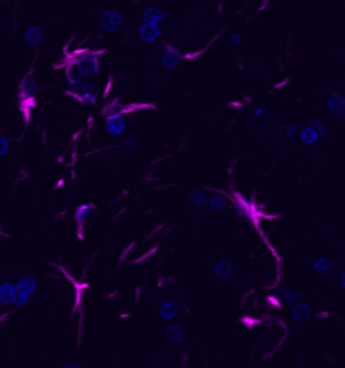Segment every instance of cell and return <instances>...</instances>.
Here are the masks:
<instances>
[{
    "instance_id": "cell-1",
    "label": "cell",
    "mask_w": 345,
    "mask_h": 368,
    "mask_svg": "<svg viewBox=\"0 0 345 368\" xmlns=\"http://www.w3.org/2000/svg\"><path fill=\"white\" fill-rule=\"evenodd\" d=\"M36 93H37V84L36 82L33 81V79L29 78V77H27V78H24V80L21 82V85H20V100L21 102L24 101V100H27L25 106L21 109H25L26 110V113L24 114V117L27 118L29 117V101L30 100H36L34 99H36Z\"/></svg>"
},
{
    "instance_id": "cell-2",
    "label": "cell",
    "mask_w": 345,
    "mask_h": 368,
    "mask_svg": "<svg viewBox=\"0 0 345 368\" xmlns=\"http://www.w3.org/2000/svg\"><path fill=\"white\" fill-rule=\"evenodd\" d=\"M181 59V52L180 50L172 45L165 46L162 52L161 61L165 68L167 69H173L176 67Z\"/></svg>"
},
{
    "instance_id": "cell-3",
    "label": "cell",
    "mask_w": 345,
    "mask_h": 368,
    "mask_svg": "<svg viewBox=\"0 0 345 368\" xmlns=\"http://www.w3.org/2000/svg\"><path fill=\"white\" fill-rule=\"evenodd\" d=\"M100 22L102 27L108 31H116L122 26L123 20L120 14L113 9L103 11L100 15Z\"/></svg>"
},
{
    "instance_id": "cell-4",
    "label": "cell",
    "mask_w": 345,
    "mask_h": 368,
    "mask_svg": "<svg viewBox=\"0 0 345 368\" xmlns=\"http://www.w3.org/2000/svg\"><path fill=\"white\" fill-rule=\"evenodd\" d=\"M161 33V29L158 25L145 23L139 29V36L141 40L145 42H151L156 40Z\"/></svg>"
},
{
    "instance_id": "cell-5",
    "label": "cell",
    "mask_w": 345,
    "mask_h": 368,
    "mask_svg": "<svg viewBox=\"0 0 345 368\" xmlns=\"http://www.w3.org/2000/svg\"><path fill=\"white\" fill-rule=\"evenodd\" d=\"M107 128L110 133L114 135H119L125 129V121L120 115H113L108 119Z\"/></svg>"
},
{
    "instance_id": "cell-6",
    "label": "cell",
    "mask_w": 345,
    "mask_h": 368,
    "mask_svg": "<svg viewBox=\"0 0 345 368\" xmlns=\"http://www.w3.org/2000/svg\"><path fill=\"white\" fill-rule=\"evenodd\" d=\"M143 20L147 24L158 25L163 20V13L159 8L156 7H147L143 13Z\"/></svg>"
},
{
    "instance_id": "cell-7",
    "label": "cell",
    "mask_w": 345,
    "mask_h": 368,
    "mask_svg": "<svg viewBox=\"0 0 345 368\" xmlns=\"http://www.w3.org/2000/svg\"><path fill=\"white\" fill-rule=\"evenodd\" d=\"M328 106L336 116H342L344 113V100L336 94H332L328 99Z\"/></svg>"
},
{
    "instance_id": "cell-8",
    "label": "cell",
    "mask_w": 345,
    "mask_h": 368,
    "mask_svg": "<svg viewBox=\"0 0 345 368\" xmlns=\"http://www.w3.org/2000/svg\"><path fill=\"white\" fill-rule=\"evenodd\" d=\"M177 304L172 301H165L161 304L160 314L161 317L165 320H170L174 318L177 314Z\"/></svg>"
},
{
    "instance_id": "cell-9",
    "label": "cell",
    "mask_w": 345,
    "mask_h": 368,
    "mask_svg": "<svg viewBox=\"0 0 345 368\" xmlns=\"http://www.w3.org/2000/svg\"><path fill=\"white\" fill-rule=\"evenodd\" d=\"M183 336L182 328L178 324H172L166 329V338L171 342H180Z\"/></svg>"
},
{
    "instance_id": "cell-10",
    "label": "cell",
    "mask_w": 345,
    "mask_h": 368,
    "mask_svg": "<svg viewBox=\"0 0 345 368\" xmlns=\"http://www.w3.org/2000/svg\"><path fill=\"white\" fill-rule=\"evenodd\" d=\"M216 273L223 279H228L232 273V266L227 260H221L215 269Z\"/></svg>"
},
{
    "instance_id": "cell-11",
    "label": "cell",
    "mask_w": 345,
    "mask_h": 368,
    "mask_svg": "<svg viewBox=\"0 0 345 368\" xmlns=\"http://www.w3.org/2000/svg\"><path fill=\"white\" fill-rule=\"evenodd\" d=\"M27 40L29 42V44H39L41 39L43 38V32L37 28V27H32L28 30L27 32Z\"/></svg>"
},
{
    "instance_id": "cell-12",
    "label": "cell",
    "mask_w": 345,
    "mask_h": 368,
    "mask_svg": "<svg viewBox=\"0 0 345 368\" xmlns=\"http://www.w3.org/2000/svg\"><path fill=\"white\" fill-rule=\"evenodd\" d=\"M319 135L316 133L314 129L311 127L306 128L302 133H301V139L302 141L306 144H313L318 140Z\"/></svg>"
},
{
    "instance_id": "cell-13",
    "label": "cell",
    "mask_w": 345,
    "mask_h": 368,
    "mask_svg": "<svg viewBox=\"0 0 345 368\" xmlns=\"http://www.w3.org/2000/svg\"><path fill=\"white\" fill-rule=\"evenodd\" d=\"M297 310L301 311L300 312H292V317H294L295 320H298V321H304V320H307L309 317L310 312H311V309H310V307L306 304H300L296 307Z\"/></svg>"
},
{
    "instance_id": "cell-14",
    "label": "cell",
    "mask_w": 345,
    "mask_h": 368,
    "mask_svg": "<svg viewBox=\"0 0 345 368\" xmlns=\"http://www.w3.org/2000/svg\"><path fill=\"white\" fill-rule=\"evenodd\" d=\"M331 268V264L330 262L327 260V259H319L316 264H315V271L318 273V274H326L327 272H328Z\"/></svg>"
},
{
    "instance_id": "cell-15",
    "label": "cell",
    "mask_w": 345,
    "mask_h": 368,
    "mask_svg": "<svg viewBox=\"0 0 345 368\" xmlns=\"http://www.w3.org/2000/svg\"><path fill=\"white\" fill-rule=\"evenodd\" d=\"M211 207L214 210H222L224 207L226 206V200L224 199V197L216 195L211 199Z\"/></svg>"
},
{
    "instance_id": "cell-16",
    "label": "cell",
    "mask_w": 345,
    "mask_h": 368,
    "mask_svg": "<svg viewBox=\"0 0 345 368\" xmlns=\"http://www.w3.org/2000/svg\"><path fill=\"white\" fill-rule=\"evenodd\" d=\"M204 199H205L204 193L202 191H200V190L194 191L191 194V196H189V200H191V202H193L194 204H197V205L202 204Z\"/></svg>"
},
{
    "instance_id": "cell-17",
    "label": "cell",
    "mask_w": 345,
    "mask_h": 368,
    "mask_svg": "<svg viewBox=\"0 0 345 368\" xmlns=\"http://www.w3.org/2000/svg\"><path fill=\"white\" fill-rule=\"evenodd\" d=\"M310 127L314 129L319 136H324L326 134V128L323 126L322 123L319 122V121H313L311 123V125H310Z\"/></svg>"
},
{
    "instance_id": "cell-18",
    "label": "cell",
    "mask_w": 345,
    "mask_h": 368,
    "mask_svg": "<svg viewBox=\"0 0 345 368\" xmlns=\"http://www.w3.org/2000/svg\"><path fill=\"white\" fill-rule=\"evenodd\" d=\"M298 297H299V294H298L297 292H295V291H292V292L287 294V296H286V301H287L288 304V303L290 304V303H292V302H295V301L298 300Z\"/></svg>"
},
{
    "instance_id": "cell-19",
    "label": "cell",
    "mask_w": 345,
    "mask_h": 368,
    "mask_svg": "<svg viewBox=\"0 0 345 368\" xmlns=\"http://www.w3.org/2000/svg\"><path fill=\"white\" fill-rule=\"evenodd\" d=\"M285 132L288 136H294V135H296L298 133V127L296 125H289V126H288L286 128Z\"/></svg>"
},
{
    "instance_id": "cell-20",
    "label": "cell",
    "mask_w": 345,
    "mask_h": 368,
    "mask_svg": "<svg viewBox=\"0 0 345 368\" xmlns=\"http://www.w3.org/2000/svg\"><path fill=\"white\" fill-rule=\"evenodd\" d=\"M229 41H230V43H231L232 45H234V46H238V45H240V43H241V37L239 36V34L235 33V34H232V36H231L230 39H229Z\"/></svg>"
},
{
    "instance_id": "cell-21",
    "label": "cell",
    "mask_w": 345,
    "mask_h": 368,
    "mask_svg": "<svg viewBox=\"0 0 345 368\" xmlns=\"http://www.w3.org/2000/svg\"><path fill=\"white\" fill-rule=\"evenodd\" d=\"M260 113H261V110L259 109V110H258L257 112H255V115H258V114H260Z\"/></svg>"
}]
</instances>
